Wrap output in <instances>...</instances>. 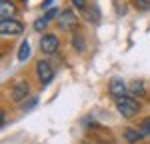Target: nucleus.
I'll return each mask as SVG.
<instances>
[{
    "label": "nucleus",
    "instance_id": "nucleus-12",
    "mask_svg": "<svg viewBox=\"0 0 150 144\" xmlns=\"http://www.w3.org/2000/svg\"><path fill=\"white\" fill-rule=\"evenodd\" d=\"M130 90L142 96V94H144V84H142V80H134V82L130 84Z\"/></svg>",
    "mask_w": 150,
    "mask_h": 144
},
{
    "label": "nucleus",
    "instance_id": "nucleus-14",
    "mask_svg": "<svg viewBox=\"0 0 150 144\" xmlns=\"http://www.w3.org/2000/svg\"><path fill=\"white\" fill-rule=\"evenodd\" d=\"M140 132H142V134H146V136H150V118L142 120V124H140Z\"/></svg>",
    "mask_w": 150,
    "mask_h": 144
},
{
    "label": "nucleus",
    "instance_id": "nucleus-5",
    "mask_svg": "<svg viewBox=\"0 0 150 144\" xmlns=\"http://www.w3.org/2000/svg\"><path fill=\"white\" fill-rule=\"evenodd\" d=\"M60 46V40H58L56 34H44L40 38V50L44 54H54Z\"/></svg>",
    "mask_w": 150,
    "mask_h": 144
},
{
    "label": "nucleus",
    "instance_id": "nucleus-4",
    "mask_svg": "<svg viewBox=\"0 0 150 144\" xmlns=\"http://www.w3.org/2000/svg\"><path fill=\"white\" fill-rule=\"evenodd\" d=\"M76 22H78V18H76V14H74V10H62L60 14H58V28L60 30H72L74 26H76Z\"/></svg>",
    "mask_w": 150,
    "mask_h": 144
},
{
    "label": "nucleus",
    "instance_id": "nucleus-16",
    "mask_svg": "<svg viewBox=\"0 0 150 144\" xmlns=\"http://www.w3.org/2000/svg\"><path fill=\"white\" fill-rule=\"evenodd\" d=\"M72 40H74V46H76V50H82V48H84V42H82V36H80V34H76Z\"/></svg>",
    "mask_w": 150,
    "mask_h": 144
},
{
    "label": "nucleus",
    "instance_id": "nucleus-15",
    "mask_svg": "<svg viewBox=\"0 0 150 144\" xmlns=\"http://www.w3.org/2000/svg\"><path fill=\"white\" fill-rule=\"evenodd\" d=\"M70 2H72L74 8H78V10H86V0H70Z\"/></svg>",
    "mask_w": 150,
    "mask_h": 144
},
{
    "label": "nucleus",
    "instance_id": "nucleus-18",
    "mask_svg": "<svg viewBox=\"0 0 150 144\" xmlns=\"http://www.w3.org/2000/svg\"><path fill=\"white\" fill-rule=\"evenodd\" d=\"M54 16H58V8H56V6H54V8H50V10L44 14V18H46V20H52Z\"/></svg>",
    "mask_w": 150,
    "mask_h": 144
},
{
    "label": "nucleus",
    "instance_id": "nucleus-6",
    "mask_svg": "<svg viewBox=\"0 0 150 144\" xmlns=\"http://www.w3.org/2000/svg\"><path fill=\"white\" fill-rule=\"evenodd\" d=\"M28 92H30L28 82H16L14 86H12V90H10V98L14 100V102H22L24 98L28 96Z\"/></svg>",
    "mask_w": 150,
    "mask_h": 144
},
{
    "label": "nucleus",
    "instance_id": "nucleus-13",
    "mask_svg": "<svg viewBox=\"0 0 150 144\" xmlns=\"http://www.w3.org/2000/svg\"><path fill=\"white\" fill-rule=\"evenodd\" d=\"M46 26H48V20L44 18V16H42V18H38V20L34 22V30H36V32H42Z\"/></svg>",
    "mask_w": 150,
    "mask_h": 144
},
{
    "label": "nucleus",
    "instance_id": "nucleus-19",
    "mask_svg": "<svg viewBox=\"0 0 150 144\" xmlns=\"http://www.w3.org/2000/svg\"><path fill=\"white\" fill-rule=\"evenodd\" d=\"M50 4H52V0H44V2H42V8H46V6H50Z\"/></svg>",
    "mask_w": 150,
    "mask_h": 144
},
{
    "label": "nucleus",
    "instance_id": "nucleus-8",
    "mask_svg": "<svg viewBox=\"0 0 150 144\" xmlns=\"http://www.w3.org/2000/svg\"><path fill=\"white\" fill-rule=\"evenodd\" d=\"M14 14H16V6L10 0H0V16H2V20H8Z\"/></svg>",
    "mask_w": 150,
    "mask_h": 144
},
{
    "label": "nucleus",
    "instance_id": "nucleus-17",
    "mask_svg": "<svg viewBox=\"0 0 150 144\" xmlns=\"http://www.w3.org/2000/svg\"><path fill=\"white\" fill-rule=\"evenodd\" d=\"M134 4H136L138 8H142V10L150 8V0H134Z\"/></svg>",
    "mask_w": 150,
    "mask_h": 144
},
{
    "label": "nucleus",
    "instance_id": "nucleus-11",
    "mask_svg": "<svg viewBox=\"0 0 150 144\" xmlns=\"http://www.w3.org/2000/svg\"><path fill=\"white\" fill-rule=\"evenodd\" d=\"M30 58V44H28V40H24L22 44H20V50H18V60L24 62V60Z\"/></svg>",
    "mask_w": 150,
    "mask_h": 144
},
{
    "label": "nucleus",
    "instance_id": "nucleus-7",
    "mask_svg": "<svg viewBox=\"0 0 150 144\" xmlns=\"http://www.w3.org/2000/svg\"><path fill=\"white\" fill-rule=\"evenodd\" d=\"M108 92L114 96V98H120V96H126L128 88H126V84H124V80H120V78H112L110 84H108Z\"/></svg>",
    "mask_w": 150,
    "mask_h": 144
},
{
    "label": "nucleus",
    "instance_id": "nucleus-10",
    "mask_svg": "<svg viewBox=\"0 0 150 144\" xmlns=\"http://www.w3.org/2000/svg\"><path fill=\"white\" fill-rule=\"evenodd\" d=\"M142 132H138V130H134V128H124V138H126V142H130V144H134V142H138Z\"/></svg>",
    "mask_w": 150,
    "mask_h": 144
},
{
    "label": "nucleus",
    "instance_id": "nucleus-1",
    "mask_svg": "<svg viewBox=\"0 0 150 144\" xmlns=\"http://www.w3.org/2000/svg\"><path fill=\"white\" fill-rule=\"evenodd\" d=\"M116 110L124 116V118H132L136 112L140 110V104L136 98H132V96H120V98H116Z\"/></svg>",
    "mask_w": 150,
    "mask_h": 144
},
{
    "label": "nucleus",
    "instance_id": "nucleus-2",
    "mask_svg": "<svg viewBox=\"0 0 150 144\" xmlns=\"http://www.w3.org/2000/svg\"><path fill=\"white\" fill-rule=\"evenodd\" d=\"M22 32H24V24L14 20V18H8V20L0 22V34L2 36H18Z\"/></svg>",
    "mask_w": 150,
    "mask_h": 144
},
{
    "label": "nucleus",
    "instance_id": "nucleus-3",
    "mask_svg": "<svg viewBox=\"0 0 150 144\" xmlns=\"http://www.w3.org/2000/svg\"><path fill=\"white\" fill-rule=\"evenodd\" d=\"M36 76H38L40 84H48L54 78V68H52V64L46 62V60H38V62H36Z\"/></svg>",
    "mask_w": 150,
    "mask_h": 144
},
{
    "label": "nucleus",
    "instance_id": "nucleus-9",
    "mask_svg": "<svg viewBox=\"0 0 150 144\" xmlns=\"http://www.w3.org/2000/svg\"><path fill=\"white\" fill-rule=\"evenodd\" d=\"M84 18H86L88 24H98L100 22V12H98L96 6H88V8L84 10Z\"/></svg>",
    "mask_w": 150,
    "mask_h": 144
}]
</instances>
